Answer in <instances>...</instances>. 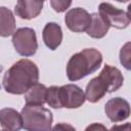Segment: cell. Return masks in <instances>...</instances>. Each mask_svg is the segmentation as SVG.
<instances>
[{
    "label": "cell",
    "mask_w": 131,
    "mask_h": 131,
    "mask_svg": "<svg viewBox=\"0 0 131 131\" xmlns=\"http://www.w3.org/2000/svg\"><path fill=\"white\" fill-rule=\"evenodd\" d=\"M39 69L35 62L23 58L14 62L4 74L3 87L11 94H24L28 88L38 82Z\"/></svg>",
    "instance_id": "6da1fadb"
},
{
    "label": "cell",
    "mask_w": 131,
    "mask_h": 131,
    "mask_svg": "<svg viewBox=\"0 0 131 131\" xmlns=\"http://www.w3.org/2000/svg\"><path fill=\"white\" fill-rule=\"evenodd\" d=\"M123 82L124 77L121 71L115 67L105 64L100 74L87 84L85 98L92 103L97 102L106 93H112L120 89Z\"/></svg>",
    "instance_id": "7a4b0ae2"
},
{
    "label": "cell",
    "mask_w": 131,
    "mask_h": 131,
    "mask_svg": "<svg viewBox=\"0 0 131 131\" xmlns=\"http://www.w3.org/2000/svg\"><path fill=\"white\" fill-rule=\"evenodd\" d=\"M102 62L101 53L95 48H86L75 53L67 64V76L70 81H78L94 73Z\"/></svg>",
    "instance_id": "3957f363"
},
{
    "label": "cell",
    "mask_w": 131,
    "mask_h": 131,
    "mask_svg": "<svg viewBox=\"0 0 131 131\" xmlns=\"http://www.w3.org/2000/svg\"><path fill=\"white\" fill-rule=\"evenodd\" d=\"M23 128L29 131H48L53 121L52 113L42 104H26L21 110Z\"/></svg>",
    "instance_id": "277c9868"
},
{
    "label": "cell",
    "mask_w": 131,
    "mask_h": 131,
    "mask_svg": "<svg viewBox=\"0 0 131 131\" xmlns=\"http://www.w3.org/2000/svg\"><path fill=\"white\" fill-rule=\"evenodd\" d=\"M12 44L16 52L23 56H32L38 48L36 33L31 28H19L12 35Z\"/></svg>",
    "instance_id": "5b68a950"
},
{
    "label": "cell",
    "mask_w": 131,
    "mask_h": 131,
    "mask_svg": "<svg viewBox=\"0 0 131 131\" xmlns=\"http://www.w3.org/2000/svg\"><path fill=\"white\" fill-rule=\"evenodd\" d=\"M98 13H100L108 23L110 27H114L116 29H125L130 24V13L125 12L122 9L115 7L114 5L103 2L99 4Z\"/></svg>",
    "instance_id": "8992f818"
},
{
    "label": "cell",
    "mask_w": 131,
    "mask_h": 131,
    "mask_svg": "<svg viewBox=\"0 0 131 131\" xmlns=\"http://www.w3.org/2000/svg\"><path fill=\"white\" fill-rule=\"evenodd\" d=\"M64 21L69 30H71L72 32L82 33L86 31L90 26L91 14L81 7H76L67 12Z\"/></svg>",
    "instance_id": "52a82bcc"
},
{
    "label": "cell",
    "mask_w": 131,
    "mask_h": 131,
    "mask_svg": "<svg viewBox=\"0 0 131 131\" xmlns=\"http://www.w3.org/2000/svg\"><path fill=\"white\" fill-rule=\"evenodd\" d=\"M59 96L62 107L78 108L86 100L83 90L75 84H67L59 87Z\"/></svg>",
    "instance_id": "ba28073f"
},
{
    "label": "cell",
    "mask_w": 131,
    "mask_h": 131,
    "mask_svg": "<svg viewBox=\"0 0 131 131\" xmlns=\"http://www.w3.org/2000/svg\"><path fill=\"white\" fill-rule=\"evenodd\" d=\"M104 112L112 122L117 123L129 118L130 105L126 99L121 97H114L105 103Z\"/></svg>",
    "instance_id": "9c48e42d"
},
{
    "label": "cell",
    "mask_w": 131,
    "mask_h": 131,
    "mask_svg": "<svg viewBox=\"0 0 131 131\" xmlns=\"http://www.w3.org/2000/svg\"><path fill=\"white\" fill-rule=\"evenodd\" d=\"M43 2V0H18L14 11L23 19H32L41 13Z\"/></svg>",
    "instance_id": "30bf717a"
},
{
    "label": "cell",
    "mask_w": 131,
    "mask_h": 131,
    "mask_svg": "<svg viewBox=\"0 0 131 131\" xmlns=\"http://www.w3.org/2000/svg\"><path fill=\"white\" fill-rule=\"evenodd\" d=\"M0 125L3 130L15 131L23 128L21 115L16 110L5 107L0 110Z\"/></svg>",
    "instance_id": "8fae6325"
},
{
    "label": "cell",
    "mask_w": 131,
    "mask_h": 131,
    "mask_svg": "<svg viewBox=\"0 0 131 131\" xmlns=\"http://www.w3.org/2000/svg\"><path fill=\"white\" fill-rule=\"evenodd\" d=\"M43 41L45 45L51 49L55 50L62 41V31L59 25L56 23H48L43 29L42 33Z\"/></svg>",
    "instance_id": "7c38bea8"
},
{
    "label": "cell",
    "mask_w": 131,
    "mask_h": 131,
    "mask_svg": "<svg viewBox=\"0 0 131 131\" xmlns=\"http://www.w3.org/2000/svg\"><path fill=\"white\" fill-rule=\"evenodd\" d=\"M108 29L110 25L106 21V19L100 13L94 12L91 14V24L86 30V32L88 36L95 39H100L106 35Z\"/></svg>",
    "instance_id": "4fadbf2b"
},
{
    "label": "cell",
    "mask_w": 131,
    "mask_h": 131,
    "mask_svg": "<svg viewBox=\"0 0 131 131\" xmlns=\"http://www.w3.org/2000/svg\"><path fill=\"white\" fill-rule=\"evenodd\" d=\"M47 88L41 83L32 84L25 92V99L27 104H44L46 102Z\"/></svg>",
    "instance_id": "5bb4252c"
},
{
    "label": "cell",
    "mask_w": 131,
    "mask_h": 131,
    "mask_svg": "<svg viewBox=\"0 0 131 131\" xmlns=\"http://www.w3.org/2000/svg\"><path fill=\"white\" fill-rule=\"evenodd\" d=\"M15 31V18L11 10L0 7V36L9 37Z\"/></svg>",
    "instance_id": "9a60e30c"
},
{
    "label": "cell",
    "mask_w": 131,
    "mask_h": 131,
    "mask_svg": "<svg viewBox=\"0 0 131 131\" xmlns=\"http://www.w3.org/2000/svg\"><path fill=\"white\" fill-rule=\"evenodd\" d=\"M46 102L49 106L53 108H61L62 104L60 101L59 96V87L58 86H51L47 88L46 91Z\"/></svg>",
    "instance_id": "2e32d148"
},
{
    "label": "cell",
    "mask_w": 131,
    "mask_h": 131,
    "mask_svg": "<svg viewBox=\"0 0 131 131\" xmlns=\"http://www.w3.org/2000/svg\"><path fill=\"white\" fill-rule=\"evenodd\" d=\"M51 7L56 12L66 11L72 4V0H50Z\"/></svg>",
    "instance_id": "e0dca14e"
},
{
    "label": "cell",
    "mask_w": 131,
    "mask_h": 131,
    "mask_svg": "<svg viewBox=\"0 0 131 131\" xmlns=\"http://www.w3.org/2000/svg\"><path fill=\"white\" fill-rule=\"evenodd\" d=\"M130 43H126L124 47H122L121 52H120V60L121 63L127 69H130V50H129Z\"/></svg>",
    "instance_id": "ac0fdd59"
},
{
    "label": "cell",
    "mask_w": 131,
    "mask_h": 131,
    "mask_svg": "<svg viewBox=\"0 0 131 131\" xmlns=\"http://www.w3.org/2000/svg\"><path fill=\"white\" fill-rule=\"evenodd\" d=\"M116 1H118V2H123V3H125V2H128L129 0H116Z\"/></svg>",
    "instance_id": "d6986e66"
},
{
    "label": "cell",
    "mask_w": 131,
    "mask_h": 131,
    "mask_svg": "<svg viewBox=\"0 0 131 131\" xmlns=\"http://www.w3.org/2000/svg\"><path fill=\"white\" fill-rule=\"evenodd\" d=\"M43 1H45V0H43Z\"/></svg>",
    "instance_id": "ffe728a7"
}]
</instances>
